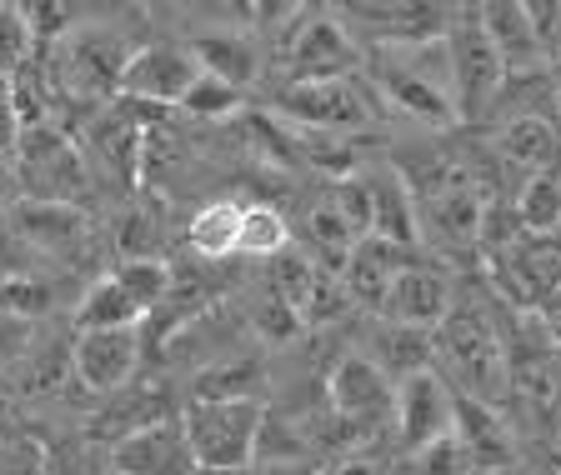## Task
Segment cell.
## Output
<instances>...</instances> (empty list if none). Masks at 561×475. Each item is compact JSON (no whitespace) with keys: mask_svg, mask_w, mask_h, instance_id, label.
<instances>
[{"mask_svg":"<svg viewBox=\"0 0 561 475\" xmlns=\"http://www.w3.org/2000/svg\"><path fill=\"white\" fill-rule=\"evenodd\" d=\"M436 356L446 360L442 381L456 395H471V401H486L496 406L506 391V350H502V331L486 311L477 305H456L446 311V321L436 325Z\"/></svg>","mask_w":561,"mask_h":475,"instance_id":"6da1fadb","label":"cell"},{"mask_svg":"<svg viewBox=\"0 0 561 475\" xmlns=\"http://www.w3.org/2000/svg\"><path fill=\"white\" fill-rule=\"evenodd\" d=\"M261 416H266V401H186L181 430H186L201 475L251 471Z\"/></svg>","mask_w":561,"mask_h":475,"instance_id":"7a4b0ae2","label":"cell"},{"mask_svg":"<svg viewBox=\"0 0 561 475\" xmlns=\"http://www.w3.org/2000/svg\"><path fill=\"white\" fill-rule=\"evenodd\" d=\"M446 60H451V95H456V120H477L481 111L496 105L502 95V56L491 50L486 25H481V5H451V25H446Z\"/></svg>","mask_w":561,"mask_h":475,"instance_id":"3957f363","label":"cell"},{"mask_svg":"<svg viewBox=\"0 0 561 475\" xmlns=\"http://www.w3.org/2000/svg\"><path fill=\"white\" fill-rule=\"evenodd\" d=\"M15 171V190L21 200H60V206H81L85 190V161L76 151V140L66 136L60 126H31L21 130V146L11 155Z\"/></svg>","mask_w":561,"mask_h":475,"instance_id":"277c9868","label":"cell"},{"mask_svg":"<svg viewBox=\"0 0 561 475\" xmlns=\"http://www.w3.org/2000/svg\"><path fill=\"white\" fill-rule=\"evenodd\" d=\"M362 66V46L351 40L336 11H301L296 31L286 35V76L291 85L301 81H341L356 76Z\"/></svg>","mask_w":561,"mask_h":475,"instance_id":"5b68a950","label":"cell"},{"mask_svg":"<svg viewBox=\"0 0 561 475\" xmlns=\"http://www.w3.org/2000/svg\"><path fill=\"white\" fill-rule=\"evenodd\" d=\"M371 105H376V95L366 91L356 76H341V81H301V85L286 81V91L276 95L280 116L306 130H327V136L331 130L366 126V120L376 116Z\"/></svg>","mask_w":561,"mask_h":475,"instance_id":"8992f818","label":"cell"},{"mask_svg":"<svg viewBox=\"0 0 561 475\" xmlns=\"http://www.w3.org/2000/svg\"><path fill=\"white\" fill-rule=\"evenodd\" d=\"M201 66L186 46H171V40H156V46H140L126 56L121 66V81H116V95L126 101H140V105H181V95L196 85Z\"/></svg>","mask_w":561,"mask_h":475,"instance_id":"52a82bcc","label":"cell"},{"mask_svg":"<svg viewBox=\"0 0 561 475\" xmlns=\"http://www.w3.org/2000/svg\"><path fill=\"white\" fill-rule=\"evenodd\" d=\"M341 25H362L366 40H376L381 50L401 46H426L442 40L451 25V5H432V0H401V5H341Z\"/></svg>","mask_w":561,"mask_h":475,"instance_id":"ba28073f","label":"cell"},{"mask_svg":"<svg viewBox=\"0 0 561 475\" xmlns=\"http://www.w3.org/2000/svg\"><path fill=\"white\" fill-rule=\"evenodd\" d=\"M111 475H201L181 416L151 420L111 445Z\"/></svg>","mask_w":561,"mask_h":475,"instance_id":"9c48e42d","label":"cell"},{"mask_svg":"<svg viewBox=\"0 0 561 475\" xmlns=\"http://www.w3.org/2000/svg\"><path fill=\"white\" fill-rule=\"evenodd\" d=\"M451 385L442 381V371H421L397 381V401H391V420H397L401 451L416 455L421 445L442 441L451 430Z\"/></svg>","mask_w":561,"mask_h":475,"instance_id":"30bf717a","label":"cell"},{"mask_svg":"<svg viewBox=\"0 0 561 475\" xmlns=\"http://www.w3.org/2000/svg\"><path fill=\"white\" fill-rule=\"evenodd\" d=\"M70 366H76L85 391L121 395L140 366V331H85L70 350Z\"/></svg>","mask_w":561,"mask_h":475,"instance_id":"8fae6325","label":"cell"},{"mask_svg":"<svg viewBox=\"0 0 561 475\" xmlns=\"http://www.w3.org/2000/svg\"><path fill=\"white\" fill-rule=\"evenodd\" d=\"M327 401L346 426H376V420L391 416L397 385L376 371L371 356H341L327 381Z\"/></svg>","mask_w":561,"mask_h":475,"instance_id":"7c38bea8","label":"cell"},{"mask_svg":"<svg viewBox=\"0 0 561 475\" xmlns=\"http://www.w3.org/2000/svg\"><path fill=\"white\" fill-rule=\"evenodd\" d=\"M451 436L461 441L471 471H506L516 465V436L502 420V410L486 406V401H471V395H451Z\"/></svg>","mask_w":561,"mask_h":475,"instance_id":"4fadbf2b","label":"cell"},{"mask_svg":"<svg viewBox=\"0 0 561 475\" xmlns=\"http://www.w3.org/2000/svg\"><path fill=\"white\" fill-rule=\"evenodd\" d=\"M407 266H411V251L381 241V235H362V241L346 251L336 280H341V290H346V301H362V305H371V311H381L391 280Z\"/></svg>","mask_w":561,"mask_h":475,"instance_id":"5bb4252c","label":"cell"},{"mask_svg":"<svg viewBox=\"0 0 561 475\" xmlns=\"http://www.w3.org/2000/svg\"><path fill=\"white\" fill-rule=\"evenodd\" d=\"M451 311V286L426 266H407L381 301V315L391 325H411V331H436Z\"/></svg>","mask_w":561,"mask_h":475,"instance_id":"9a60e30c","label":"cell"},{"mask_svg":"<svg viewBox=\"0 0 561 475\" xmlns=\"http://www.w3.org/2000/svg\"><path fill=\"white\" fill-rule=\"evenodd\" d=\"M376 85H381L386 101L401 105L407 116L426 120V126H436V130L456 126V105H451V95H442L436 85L421 81L416 70H411L407 60L397 56V50H376Z\"/></svg>","mask_w":561,"mask_h":475,"instance_id":"2e32d148","label":"cell"},{"mask_svg":"<svg viewBox=\"0 0 561 475\" xmlns=\"http://www.w3.org/2000/svg\"><path fill=\"white\" fill-rule=\"evenodd\" d=\"M496 155L512 175L531 181V175L561 171V130L557 120L541 116H512L502 130H496Z\"/></svg>","mask_w":561,"mask_h":475,"instance_id":"e0dca14e","label":"cell"},{"mask_svg":"<svg viewBox=\"0 0 561 475\" xmlns=\"http://www.w3.org/2000/svg\"><path fill=\"white\" fill-rule=\"evenodd\" d=\"M11 221H15V231H21V241H31L35 251H50V255H70L91 235L85 210L60 206V200H15Z\"/></svg>","mask_w":561,"mask_h":475,"instance_id":"ac0fdd59","label":"cell"},{"mask_svg":"<svg viewBox=\"0 0 561 475\" xmlns=\"http://www.w3.org/2000/svg\"><path fill=\"white\" fill-rule=\"evenodd\" d=\"M481 25H486V40H491V50L502 56L506 76L547 70V56H541L537 35H531V21H526V5H516V0H491V5H481Z\"/></svg>","mask_w":561,"mask_h":475,"instance_id":"d6986e66","label":"cell"},{"mask_svg":"<svg viewBox=\"0 0 561 475\" xmlns=\"http://www.w3.org/2000/svg\"><path fill=\"white\" fill-rule=\"evenodd\" d=\"M366 190H371V235L401 245V251H416L421 225H416V200H411L401 171H381L366 175Z\"/></svg>","mask_w":561,"mask_h":475,"instance_id":"ffe728a7","label":"cell"},{"mask_svg":"<svg viewBox=\"0 0 561 475\" xmlns=\"http://www.w3.org/2000/svg\"><path fill=\"white\" fill-rule=\"evenodd\" d=\"M186 50L196 56V66L206 70V76H216V81L236 85V91H245V85L261 76V50H256V40H251V35H241V31L196 35Z\"/></svg>","mask_w":561,"mask_h":475,"instance_id":"44dd1931","label":"cell"},{"mask_svg":"<svg viewBox=\"0 0 561 475\" xmlns=\"http://www.w3.org/2000/svg\"><path fill=\"white\" fill-rule=\"evenodd\" d=\"M371 350H376L371 366H376V371H381L391 385H397V381H407V375L432 371V360H436V331H411V325L381 321V331H376Z\"/></svg>","mask_w":561,"mask_h":475,"instance_id":"7402d4cb","label":"cell"},{"mask_svg":"<svg viewBox=\"0 0 561 475\" xmlns=\"http://www.w3.org/2000/svg\"><path fill=\"white\" fill-rule=\"evenodd\" d=\"M140 321H146V315L136 311V301H130L111 276L95 280V286L81 296V305H76V325H81V336L85 331H140Z\"/></svg>","mask_w":561,"mask_h":475,"instance_id":"603a6c76","label":"cell"},{"mask_svg":"<svg viewBox=\"0 0 561 475\" xmlns=\"http://www.w3.org/2000/svg\"><path fill=\"white\" fill-rule=\"evenodd\" d=\"M186 241H191V251L206 255V260L236 255V245H241V206H236V200H210V206H201L196 216H191Z\"/></svg>","mask_w":561,"mask_h":475,"instance_id":"cb8c5ba5","label":"cell"},{"mask_svg":"<svg viewBox=\"0 0 561 475\" xmlns=\"http://www.w3.org/2000/svg\"><path fill=\"white\" fill-rule=\"evenodd\" d=\"M512 210H516V221H522L526 235H557V225H561V171L522 181Z\"/></svg>","mask_w":561,"mask_h":475,"instance_id":"d4e9b609","label":"cell"},{"mask_svg":"<svg viewBox=\"0 0 561 475\" xmlns=\"http://www.w3.org/2000/svg\"><path fill=\"white\" fill-rule=\"evenodd\" d=\"M111 280H116L130 301H136L140 315H151L156 305L171 296V266H165L161 255H136V260H121V266L111 270Z\"/></svg>","mask_w":561,"mask_h":475,"instance_id":"484cf974","label":"cell"},{"mask_svg":"<svg viewBox=\"0 0 561 475\" xmlns=\"http://www.w3.org/2000/svg\"><path fill=\"white\" fill-rule=\"evenodd\" d=\"M311 461V441L291 426L286 416L266 410L256 430V451H251V465H306Z\"/></svg>","mask_w":561,"mask_h":475,"instance_id":"4316f807","label":"cell"},{"mask_svg":"<svg viewBox=\"0 0 561 475\" xmlns=\"http://www.w3.org/2000/svg\"><path fill=\"white\" fill-rule=\"evenodd\" d=\"M191 401H261V366L256 360H226L216 371H201Z\"/></svg>","mask_w":561,"mask_h":475,"instance_id":"83f0119b","label":"cell"},{"mask_svg":"<svg viewBox=\"0 0 561 475\" xmlns=\"http://www.w3.org/2000/svg\"><path fill=\"white\" fill-rule=\"evenodd\" d=\"M236 251L276 260L280 251H291V225L276 206H241V245Z\"/></svg>","mask_w":561,"mask_h":475,"instance_id":"f1b7e54d","label":"cell"},{"mask_svg":"<svg viewBox=\"0 0 561 475\" xmlns=\"http://www.w3.org/2000/svg\"><path fill=\"white\" fill-rule=\"evenodd\" d=\"M316 280H321L316 260H306L301 251H280L276 270H271V296H276L280 305H291L306 325V305H311V296H316Z\"/></svg>","mask_w":561,"mask_h":475,"instance_id":"f546056e","label":"cell"},{"mask_svg":"<svg viewBox=\"0 0 561 475\" xmlns=\"http://www.w3.org/2000/svg\"><path fill=\"white\" fill-rule=\"evenodd\" d=\"M241 105H245V91L216 81V76H206V70H201L196 85L181 95V111H186V116H196V120H226V116H236Z\"/></svg>","mask_w":561,"mask_h":475,"instance_id":"4dcf8cb0","label":"cell"},{"mask_svg":"<svg viewBox=\"0 0 561 475\" xmlns=\"http://www.w3.org/2000/svg\"><path fill=\"white\" fill-rule=\"evenodd\" d=\"M56 305V290L35 276H5L0 280V311L15 315V321H41V315Z\"/></svg>","mask_w":561,"mask_h":475,"instance_id":"1f68e13d","label":"cell"},{"mask_svg":"<svg viewBox=\"0 0 561 475\" xmlns=\"http://www.w3.org/2000/svg\"><path fill=\"white\" fill-rule=\"evenodd\" d=\"M31 56H35V46H31L25 11L21 5H0V76H15Z\"/></svg>","mask_w":561,"mask_h":475,"instance_id":"d6a6232c","label":"cell"},{"mask_svg":"<svg viewBox=\"0 0 561 475\" xmlns=\"http://www.w3.org/2000/svg\"><path fill=\"white\" fill-rule=\"evenodd\" d=\"M411 461H416V475H477V471H471V461H467V451H461V441H456L451 430H446L442 441L421 445Z\"/></svg>","mask_w":561,"mask_h":475,"instance_id":"836d02e7","label":"cell"},{"mask_svg":"<svg viewBox=\"0 0 561 475\" xmlns=\"http://www.w3.org/2000/svg\"><path fill=\"white\" fill-rule=\"evenodd\" d=\"M311 241L321 245V255H327L331 266L341 270V260H346V251L356 245V235H351V225L341 221L331 206H321V210H311Z\"/></svg>","mask_w":561,"mask_h":475,"instance_id":"e575fe53","label":"cell"},{"mask_svg":"<svg viewBox=\"0 0 561 475\" xmlns=\"http://www.w3.org/2000/svg\"><path fill=\"white\" fill-rule=\"evenodd\" d=\"M331 210H336L341 221L351 225V235L362 241V235H371V190H366V181H341L336 196H331Z\"/></svg>","mask_w":561,"mask_h":475,"instance_id":"d590c367","label":"cell"},{"mask_svg":"<svg viewBox=\"0 0 561 475\" xmlns=\"http://www.w3.org/2000/svg\"><path fill=\"white\" fill-rule=\"evenodd\" d=\"M25 25H31V46H46V40H60V35L76 25V5H21Z\"/></svg>","mask_w":561,"mask_h":475,"instance_id":"8d00e7d4","label":"cell"},{"mask_svg":"<svg viewBox=\"0 0 561 475\" xmlns=\"http://www.w3.org/2000/svg\"><path fill=\"white\" fill-rule=\"evenodd\" d=\"M251 325H256L266 340H291V336H301V331H306L301 315H296L291 305H280L276 296H266V301L251 311Z\"/></svg>","mask_w":561,"mask_h":475,"instance_id":"74e56055","label":"cell"},{"mask_svg":"<svg viewBox=\"0 0 561 475\" xmlns=\"http://www.w3.org/2000/svg\"><path fill=\"white\" fill-rule=\"evenodd\" d=\"M522 5H526V21H531L541 56H551L561 46V0H522Z\"/></svg>","mask_w":561,"mask_h":475,"instance_id":"f35d334b","label":"cell"},{"mask_svg":"<svg viewBox=\"0 0 561 475\" xmlns=\"http://www.w3.org/2000/svg\"><path fill=\"white\" fill-rule=\"evenodd\" d=\"M21 111H15V91H11V76H0V155L11 161L15 146H21Z\"/></svg>","mask_w":561,"mask_h":475,"instance_id":"ab89813d","label":"cell"},{"mask_svg":"<svg viewBox=\"0 0 561 475\" xmlns=\"http://www.w3.org/2000/svg\"><path fill=\"white\" fill-rule=\"evenodd\" d=\"M25 340H31V321H15V315L0 311V356H15Z\"/></svg>","mask_w":561,"mask_h":475,"instance_id":"60d3db41","label":"cell"},{"mask_svg":"<svg viewBox=\"0 0 561 475\" xmlns=\"http://www.w3.org/2000/svg\"><path fill=\"white\" fill-rule=\"evenodd\" d=\"M336 475H381V465H376L371 455H351V461H341Z\"/></svg>","mask_w":561,"mask_h":475,"instance_id":"b9f144b4","label":"cell"},{"mask_svg":"<svg viewBox=\"0 0 561 475\" xmlns=\"http://www.w3.org/2000/svg\"><path fill=\"white\" fill-rule=\"evenodd\" d=\"M11 190H15V171H11V161L0 155V200H11Z\"/></svg>","mask_w":561,"mask_h":475,"instance_id":"7bdbcfd3","label":"cell"},{"mask_svg":"<svg viewBox=\"0 0 561 475\" xmlns=\"http://www.w3.org/2000/svg\"><path fill=\"white\" fill-rule=\"evenodd\" d=\"M0 475H46L35 461H11V465H0Z\"/></svg>","mask_w":561,"mask_h":475,"instance_id":"ee69618b","label":"cell"},{"mask_svg":"<svg viewBox=\"0 0 561 475\" xmlns=\"http://www.w3.org/2000/svg\"><path fill=\"white\" fill-rule=\"evenodd\" d=\"M547 76H551V85H557V91H561V46L547 56Z\"/></svg>","mask_w":561,"mask_h":475,"instance_id":"f6af8a7d","label":"cell"},{"mask_svg":"<svg viewBox=\"0 0 561 475\" xmlns=\"http://www.w3.org/2000/svg\"><path fill=\"white\" fill-rule=\"evenodd\" d=\"M481 475H522V471H516V465H506V471H481Z\"/></svg>","mask_w":561,"mask_h":475,"instance_id":"bcb514c9","label":"cell"}]
</instances>
